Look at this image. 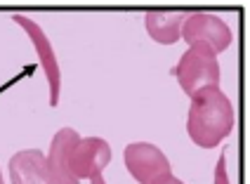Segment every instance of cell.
<instances>
[{
  "mask_svg": "<svg viewBox=\"0 0 250 184\" xmlns=\"http://www.w3.org/2000/svg\"><path fill=\"white\" fill-rule=\"evenodd\" d=\"M90 184H106L104 182V175H102V172H95V175L90 177Z\"/></svg>",
  "mask_w": 250,
  "mask_h": 184,
  "instance_id": "11",
  "label": "cell"
},
{
  "mask_svg": "<svg viewBox=\"0 0 250 184\" xmlns=\"http://www.w3.org/2000/svg\"><path fill=\"white\" fill-rule=\"evenodd\" d=\"M215 184H229V172H227V156L217 158V168H215Z\"/></svg>",
  "mask_w": 250,
  "mask_h": 184,
  "instance_id": "10",
  "label": "cell"
},
{
  "mask_svg": "<svg viewBox=\"0 0 250 184\" xmlns=\"http://www.w3.org/2000/svg\"><path fill=\"white\" fill-rule=\"evenodd\" d=\"M10 184H50L41 149H24L10 158Z\"/></svg>",
  "mask_w": 250,
  "mask_h": 184,
  "instance_id": "9",
  "label": "cell"
},
{
  "mask_svg": "<svg viewBox=\"0 0 250 184\" xmlns=\"http://www.w3.org/2000/svg\"><path fill=\"white\" fill-rule=\"evenodd\" d=\"M78 132L73 127H62L52 137L50 151L45 156V165L50 175V184H81L69 170V154L71 149L78 144Z\"/></svg>",
  "mask_w": 250,
  "mask_h": 184,
  "instance_id": "7",
  "label": "cell"
},
{
  "mask_svg": "<svg viewBox=\"0 0 250 184\" xmlns=\"http://www.w3.org/2000/svg\"><path fill=\"white\" fill-rule=\"evenodd\" d=\"M12 21L24 28L28 33V38H31V42H33L38 61L45 69L47 83H50V106H57L59 104V92H62V71H59V61H57V55L52 50V42L47 41L41 24H36L33 19H28L24 14H12Z\"/></svg>",
  "mask_w": 250,
  "mask_h": 184,
  "instance_id": "5",
  "label": "cell"
},
{
  "mask_svg": "<svg viewBox=\"0 0 250 184\" xmlns=\"http://www.w3.org/2000/svg\"><path fill=\"white\" fill-rule=\"evenodd\" d=\"M182 38L191 45H201V47H208L212 55H220L224 52L231 41H234V33L227 21H222L217 14L210 12H191L187 17V21L182 24Z\"/></svg>",
  "mask_w": 250,
  "mask_h": 184,
  "instance_id": "4",
  "label": "cell"
},
{
  "mask_svg": "<svg viewBox=\"0 0 250 184\" xmlns=\"http://www.w3.org/2000/svg\"><path fill=\"white\" fill-rule=\"evenodd\" d=\"M189 14V10H149L144 17L149 38L161 45H175L182 38V24Z\"/></svg>",
  "mask_w": 250,
  "mask_h": 184,
  "instance_id": "8",
  "label": "cell"
},
{
  "mask_svg": "<svg viewBox=\"0 0 250 184\" xmlns=\"http://www.w3.org/2000/svg\"><path fill=\"white\" fill-rule=\"evenodd\" d=\"M125 168L139 184H163L172 177L167 156L149 142H132L125 146Z\"/></svg>",
  "mask_w": 250,
  "mask_h": 184,
  "instance_id": "3",
  "label": "cell"
},
{
  "mask_svg": "<svg viewBox=\"0 0 250 184\" xmlns=\"http://www.w3.org/2000/svg\"><path fill=\"white\" fill-rule=\"evenodd\" d=\"M234 130V106L222 90H203L191 97L187 132L196 146L215 149Z\"/></svg>",
  "mask_w": 250,
  "mask_h": 184,
  "instance_id": "1",
  "label": "cell"
},
{
  "mask_svg": "<svg viewBox=\"0 0 250 184\" xmlns=\"http://www.w3.org/2000/svg\"><path fill=\"white\" fill-rule=\"evenodd\" d=\"M109 163H111V146L102 137H81L69 154V170L78 182L90 180L95 172H104Z\"/></svg>",
  "mask_w": 250,
  "mask_h": 184,
  "instance_id": "6",
  "label": "cell"
},
{
  "mask_svg": "<svg viewBox=\"0 0 250 184\" xmlns=\"http://www.w3.org/2000/svg\"><path fill=\"white\" fill-rule=\"evenodd\" d=\"M175 78L191 99L203 90H220V61L208 47L191 45L175 66Z\"/></svg>",
  "mask_w": 250,
  "mask_h": 184,
  "instance_id": "2",
  "label": "cell"
},
{
  "mask_svg": "<svg viewBox=\"0 0 250 184\" xmlns=\"http://www.w3.org/2000/svg\"><path fill=\"white\" fill-rule=\"evenodd\" d=\"M0 184H5V182H2V172H0Z\"/></svg>",
  "mask_w": 250,
  "mask_h": 184,
  "instance_id": "13",
  "label": "cell"
},
{
  "mask_svg": "<svg viewBox=\"0 0 250 184\" xmlns=\"http://www.w3.org/2000/svg\"><path fill=\"white\" fill-rule=\"evenodd\" d=\"M163 184H184L182 180H177V177H170V180H166Z\"/></svg>",
  "mask_w": 250,
  "mask_h": 184,
  "instance_id": "12",
  "label": "cell"
}]
</instances>
